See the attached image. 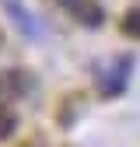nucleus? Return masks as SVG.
<instances>
[{
  "instance_id": "obj_1",
  "label": "nucleus",
  "mask_w": 140,
  "mask_h": 147,
  "mask_svg": "<svg viewBox=\"0 0 140 147\" xmlns=\"http://www.w3.org/2000/svg\"><path fill=\"white\" fill-rule=\"evenodd\" d=\"M130 70H133V56H116L109 67H102V74H98V91H102L105 98L122 95L126 84H130Z\"/></svg>"
},
{
  "instance_id": "obj_2",
  "label": "nucleus",
  "mask_w": 140,
  "mask_h": 147,
  "mask_svg": "<svg viewBox=\"0 0 140 147\" xmlns=\"http://www.w3.org/2000/svg\"><path fill=\"white\" fill-rule=\"evenodd\" d=\"M56 4L70 14V18H77V21L84 28H98L102 25V7H98V0H56Z\"/></svg>"
},
{
  "instance_id": "obj_3",
  "label": "nucleus",
  "mask_w": 140,
  "mask_h": 147,
  "mask_svg": "<svg viewBox=\"0 0 140 147\" xmlns=\"http://www.w3.org/2000/svg\"><path fill=\"white\" fill-rule=\"evenodd\" d=\"M7 14L21 21V32H25V35H32V39L39 35V28H35V18H32V14H28V11H25L21 4H11V0H7Z\"/></svg>"
},
{
  "instance_id": "obj_4",
  "label": "nucleus",
  "mask_w": 140,
  "mask_h": 147,
  "mask_svg": "<svg viewBox=\"0 0 140 147\" xmlns=\"http://www.w3.org/2000/svg\"><path fill=\"white\" fill-rule=\"evenodd\" d=\"M122 32H126V35H133V39H140V4H137L133 11H126V14H122Z\"/></svg>"
},
{
  "instance_id": "obj_5",
  "label": "nucleus",
  "mask_w": 140,
  "mask_h": 147,
  "mask_svg": "<svg viewBox=\"0 0 140 147\" xmlns=\"http://www.w3.org/2000/svg\"><path fill=\"white\" fill-rule=\"evenodd\" d=\"M14 126H18V119H14V112L7 105H0V140H7L11 133H14Z\"/></svg>"
},
{
  "instance_id": "obj_6",
  "label": "nucleus",
  "mask_w": 140,
  "mask_h": 147,
  "mask_svg": "<svg viewBox=\"0 0 140 147\" xmlns=\"http://www.w3.org/2000/svg\"><path fill=\"white\" fill-rule=\"evenodd\" d=\"M25 147H42V144H25Z\"/></svg>"
}]
</instances>
